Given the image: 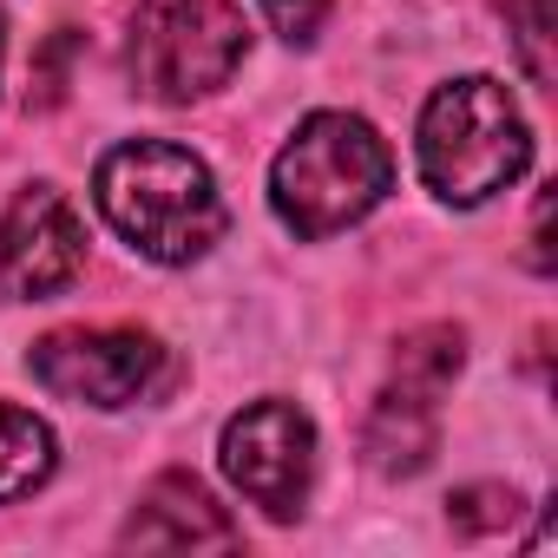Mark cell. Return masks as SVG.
<instances>
[{
    "instance_id": "6da1fadb",
    "label": "cell",
    "mask_w": 558,
    "mask_h": 558,
    "mask_svg": "<svg viewBox=\"0 0 558 558\" xmlns=\"http://www.w3.org/2000/svg\"><path fill=\"white\" fill-rule=\"evenodd\" d=\"M99 217L151 263H197L223 236V197L197 151L171 138H125L93 165Z\"/></svg>"
},
{
    "instance_id": "7a4b0ae2",
    "label": "cell",
    "mask_w": 558,
    "mask_h": 558,
    "mask_svg": "<svg viewBox=\"0 0 558 558\" xmlns=\"http://www.w3.org/2000/svg\"><path fill=\"white\" fill-rule=\"evenodd\" d=\"M395 191V151L362 112H310L269 165V210L290 236L323 243Z\"/></svg>"
},
{
    "instance_id": "3957f363",
    "label": "cell",
    "mask_w": 558,
    "mask_h": 558,
    "mask_svg": "<svg viewBox=\"0 0 558 558\" xmlns=\"http://www.w3.org/2000/svg\"><path fill=\"white\" fill-rule=\"evenodd\" d=\"M414 158L440 204L473 210L506 184H519V171L532 165V125L493 73H466L421 106Z\"/></svg>"
},
{
    "instance_id": "277c9868",
    "label": "cell",
    "mask_w": 558,
    "mask_h": 558,
    "mask_svg": "<svg viewBox=\"0 0 558 558\" xmlns=\"http://www.w3.org/2000/svg\"><path fill=\"white\" fill-rule=\"evenodd\" d=\"M250 21L236 0H138L132 14V86L158 106L210 99L236 80Z\"/></svg>"
},
{
    "instance_id": "5b68a950",
    "label": "cell",
    "mask_w": 558,
    "mask_h": 558,
    "mask_svg": "<svg viewBox=\"0 0 558 558\" xmlns=\"http://www.w3.org/2000/svg\"><path fill=\"white\" fill-rule=\"evenodd\" d=\"M217 466L223 480L276 525L303 519L310 486H316V421L296 401H250L243 414L223 421L217 434Z\"/></svg>"
},
{
    "instance_id": "8992f818",
    "label": "cell",
    "mask_w": 558,
    "mask_h": 558,
    "mask_svg": "<svg viewBox=\"0 0 558 558\" xmlns=\"http://www.w3.org/2000/svg\"><path fill=\"white\" fill-rule=\"evenodd\" d=\"M27 368L47 395L112 414V408H132L158 388L165 342L145 329H53L34 342Z\"/></svg>"
},
{
    "instance_id": "52a82bcc",
    "label": "cell",
    "mask_w": 558,
    "mask_h": 558,
    "mask_svg": "<svg viewBox=\"0 0 558 558\" xmlns=\"http://www.w3.org/2000/svg\"><path fill=\"white\" fill-rule=\"evenodd\" d=\"M86 269V217L60 184H27L0 210V296L47 303L80 283Z\"/></svg>"
},
{
    "instance_id": "ba28073f",
    "label": "cell",
    "mask_w": 558,
    "mask_h": 558,
    "mask_svg": "<svg viewBox=\"0 0 558 558\" xmlns=\"http://www.w3.org/2000/svg\"><path fill=\"white\" fill-rule=\"evenodd\" d=\"M236 538L243 532L230 525V512L210 499V486L197 473H158L119 532V545H138V551H204V545L223 551Z\"/></svg>"
},
{
    "instance_id": "9c48e42d",
    "label": "cell",
    "mask_w": 558,
    "mask_h": 558,
    "mask_svg": "<svg viewBox=\"0 0 558 558\" xmlns=\"http://www.w3.org/2000/svg\"><path fill=\"white\" fill-rule=\"evenodd\" d=\"M434 440H440V401H421V395H401L381 381V395L362 421V460L381 480H408L434 460Z\"/></svg>"
},
{
    "instance_id": "30bf717a",
    "label": "cell",
    "mask_w": 558,
    "mask_h": 558,
    "mask_svg": "<svg viewBox=\"0 0 558 558\" xmlns=\"http://www.w3.org/2000/svg\"><path fill=\"white\" fill-rule=\"evenodd\" d=\"M466 368V336L453 323H427V329H408L395 342V362H388V388L401 395H421V401H440Z\"/></svg>"
},
{
    "instance_id": "8fae6325",
    "label": "cell",
    "mask_w": 558,
    "mask_h": 558,
    "mask_svg": "<svg viewBox=\"0 0 558 558\" xmlns=\"http://www.w3.org/2000/svg\"><path fill=\"white\" fill-rule=\"evenodd\" d=\"M60 466V440L34 408H8L0 401V506H14L27 493H40Z\"/></svg>"
},
{
    "instance_id": "7c38bea8",
    "label": "cell",
    "mask_w": 558,
    "mask_h": 558,
    "mask_svg": "<svg viewBox=\"0 0 558 558\" xmlns=\"http://www.w3.org/2000/svg\"><path fill=\"white\" fill-rule=\"evenodd\" d=\"M506 14V34L519 47V66L532 86H551V0H493Z\"/></svg>"
},
{
    "instance_id": "4fadbf2b",
    "label": "cell",
    "mask_w": 558,
    "mask_h": 558,
    "mask_svg": "<svg viewBox=\"0 0 558 558\" xmlns=\"http://www.w3.org/2000/svg\"><path fill=\"white\" fill-rule=\"evenodd\" d=\"M519 493L512 486H499V480H486V486H460L453 499H447V519H453V532L460 538H480V532H506L512 519H519Z\"/></svg>"
},
{
    "instance_id": "5bb4252c",
    "label": "cell",
    "mask_w": 558,
    "mask_h": 558,
    "mask_svg": "<svg viewBox=\"0 0 558 558\" xmlns=\"http://www.w3.org/2000/svg\"><path fill=\"white\" fill-rule=\"evenodd\" d=\"M256 8H263V21L283 34L290 47H310V40L323 34V21H329L336 0H256Z\"/></svg>"
},
{
    "instance_id": "9a60e30c",
    "label": "cell",
    "mask_w": 558,
    "mask_h": 558,
    "mask_svg": "<svg viewBox=\"0 0 558 558\" xmlns=\"http://www.w3.org/2000/svg\"><path fill=\"white\" fill-rule=\"evenodd\" d=\"M0 60H8V21H0Z\"/></svg>"
}]
</instances>
